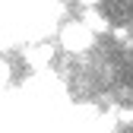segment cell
<instances>
[{
	"instance_id": "1",
	"label": "cell",
	"mask_w": 133,
	"mask_h": 133,
	"mask_svg": "<svg viewBox=\"0 0 133 133\" xmlns=\"http://www.w3.org/2000/svg\"><path fill=\"white\" fill-rule=\"evenodd\" d=\"M60 41H63V48H66L70 54H82V51L92 48L95 32L82 22V19H76V22H66V25L60 29Z\"/></svg>"
},
{
	"instance_id": "2",
	"label": "cell",
	"mask_w": 133,
	"mask_h": 133,
	"mask_svg": "<svg viewBox=\"0 0 133 133\" xmlns=\"http://www.w3.org/2000/svg\"><path fill=\"white\" fill-rule=\"evenodd\" d=\"M82 22H86L95 35H105V32H111V22H108V16L102 13V10H92V6H86L82 10Z\"/></svg>"
},
{
	"instance_id": "3",
	"label": "cell",
	"mask_w": 133,
	"mask_h": 133,
	"mask_svg": "<svg viewBox=\"0 0 133 133\" xmlns=\"http://www.w3.org/2000/svg\"><path fill=\"white\" fill-rule=\"evenodd\" d=\"M51 44H35V48H29V51H25V57H29V63L32 66H44L48 60H51Z\"/></svg>"
},
{
	"instance_id": "4",
	"label": "cell",
	"mask_w": 133,
	"mask_h": 133,
	"mask_svg": "<svg viewBox=\"0 0 133 133\" xmlns=\"http://www.w3.org/2000/svg\"><path fill=\"white\" fill-rule=\"evenodd\" d=\"M114 117H117V124H133V108H117Z\"/></svg>"
},
{
	"instance_id": "5",
	"label": "cell",
	"mask_w": 133,
	"mask_h": 133,
	"mask_svg": "<svg viewBox=\"0 0 133 133\" xmlns=\"http://www.w3.org/2000/svg\"><path fill=\"white\" fill-rule=\"evenodd\" d=\"M130 25H133V22H130Z\"/></svg>"
}]
</instances>
